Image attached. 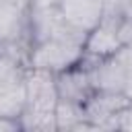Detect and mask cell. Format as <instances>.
<instances>
[{"label": "cell", "instance_id": "1", "mask_svg": "<svg viewBox=\"0 0 132 132\" xmlns=\"http://www.w3.org/2000/svg\"><path fill=\"white\" fill-rule=\"evenodd\" d=\"M25 91H27V107L21 116L23 130H39V132L58 130L56 105L60 97L56 74L41 68H29L25 74Z\"/></svg>", "mask_w": 132, "mask_h": 132}, {"label": "cell", "instance_id": "10", "mask_svg": "<svg viewBox=\"0 0 132 132\" xmlns=\"http://www.w3.org/2000/svg\"><path fill=\"white\" fill-rule=\"evenodd\" d=\"M25 107H27V91H25V82L0 91V116L21 120Z\"/></svg>", "mask_w": 132, "mask_h": 132}, {"label": "cell", "instance_id": "7", "mask_svg": "<svg viewBox=\"0 0 132 132\" xmlns=\"http://www.w3.org/2000/svg\"><path fill=\"white\" fill-rule=\"evenodd\" d=\"M56 85H58V97L60 99L80 103V105H85V101L95 91L93 80H91V72L78 64L56 74Z\"/></svg>", "mask_w": 132, "mask_h": 132}, {"label": "cell", "instance_id": "4", "mask_svg": "<svg viewBox=\"0 0 132 132\" xmlns=\"http://www.w3.org/2000/svg\"><path fill=\"white\" fill-rule=\"evenodd\" d=\"M120 23L118 19H101L89 33H87V39H85V45H82V58L78 62V66L82 68H93L99 60L103 58H109L113 56L116 52H120L124 45H122V39H120Z\"/></svg>", "mask_w": 132, "mask_h": 132}, {"label": "cell", "instance_id": "6", "mask_svg": "<svg viewBox=\"0 0 132 132\" xmlns=\"http://www.w3.org/2000/svg\"><path fill=\"white\" fill-rule=\"evenodd\" d=\"M33 0H0V43L29 39V14Z\"/></svg>", "mask_w": 132, "mask_h": 132}, {"label": "cell", "instance_id": "13", "mask_svg": "<svg viewBox=\"0 0 132 132\" xmlns=\"http://www.w3.org/2000/svg\"><path fill=\"white\" fill-rule=\"evenodd\" d=\"M120 39H122V45H128L132 47V21H122L120 23Z\"/></svg>", "mask_w": 132, "mask_h": 132}, {"label": "cell", "instance_id": "12", "mask_svg": "<svg viewBox=\"0 0 132 132\" xmlns=\"http://www.w3.org/2000/svg\"><path fill=\"white\" fill-rule=\"evenodd\" d=\"M23 130L21 126V120L16 118H6V116H0V132H19Z\"/></svg>", "mask_w": 132, "mask_h": 132}, {"label": "cell", "instance_id": "11", "mask_svg": "<svg viewBox=\"0 0 132 132\" xmlns=\"http://www.w3.org/2000/svg\"><path fill=\"white\" fill-rule=\"evenodd\" d=\"M111 128H120V130H132V103L126 105L113 120Z\"/></svg>", "mask_w": 132, "mask_h": 132}, {"label": "cell", "instance_id": "3", "mask_svg": "<svg viewBox=\"0 0 132 132\" xmlns=\"http://www.w3.org/2000/svg\"><path fill=\"white\" fill-rule=\"evenodd\" d=\"M89 72L95 89L116 91L132 99V47L124 45L113 56L99 60Z\"/></svg>", "mask_w": 132, "mask_h": 132}, {"label": "cell", "instance_id": "2", "mask_svg": "<svg viewBox=\"0 0 132 132\" xmlns=\"http://www.w3.org/2000/svg\"><path fill=\"white\" fill-rule=\"evenodd\" d=\"M82 45L74 39L52 37L31 45L29 52V68H41L54 74H60L72 66H76L82 58Z\"/></svg>", "mask_w": 132, "mask_h": 132}, {"label": "cell", "instance_id": "14", "mask_svg": "<svg viewBox=\"0 0 132 132\" xmlns=\"http://www.w3.org/2000/svg\"><path fill=\"white\" fill-rule=\"evenodd\" d=\"M120 16H122V21H132V0L120 2Z\"/></svg>", "mask_w": 132, "mask_h": 132}, {"label": "cell", "instance_id": "8", "mask_svg": "<svg viewBox=\"0 0 132 132\" xmlns=\"http://www.w3.org/2000/svg\"><path fill=\"white\" fill-rule=\"evenodd\" d=\"M60 10L72 27L89 33L103 16V0H62Z\"/></svg>", "mask_w": 132, "mask_h": 132}, {"label": "cell", "instance_id": "9", "mask_svg": "<svg viewBox=\"0 0 132 132\" xmlns=\"http://www.w3.org/2000/svg\"><path fill=\"white\" fill-rule=\"evenodd\" d=\"M56 124H58V130H95V126L87 120L85 105L64 101V99H58Z\"/></svg>", "mask_w": 132, "mask_h": 132}, {"label": "cell", "instance_id": "15", "mask_svg": "<svg viewBox=\"0 0 132 132\" xmlns=\"http://www.w3.org/2000/svg\"><path fill=\"white\" fill-rule=\"evenodd\" d=\"M60 4H62V0H33V6H37V8H54Z\"/></svg>", "mask_w": 132, "mask_h": 132}, {"label": "cell", "instance_id": "5", "mask_svg": "<svg viewBox=\"0 0 132 132\" xmlns=\"http://www.w3.org/2000/svg\"><path fill=\"white\" fill-rule=\"evenodd\" d=\"M130 103H132V99L122 93L95 89L91 93V97L85 101V113H87V120L95 126V130L111 128L116 116Z\"/></svg>", "mask_w": 132, "mask_h": 132}]
</instances>
